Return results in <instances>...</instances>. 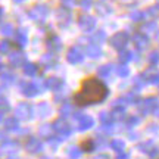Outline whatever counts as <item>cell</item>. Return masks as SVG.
<instances>
[{
    "label": "cell",
    "mask_w": 159,
    "mask_h": 159,
    "mask_svg": "<svg viewBox=\"0 0 159 159\" xmlns=\"http://www.w3.org/2000/svg\"><path fill=\"white\" fill-rule=\"evenodd\" d=\"M112 119H114L112 114H108V112H102V114H100V121H102L103 125L111 124V121H112Z\"/></svg>",
    "instance_id": "31"
},
{
    "label": "cell",
    "mask_w": 159,
    "mask_h": 159,
    "mask_svg": "<svg viewBox=\"0 0 159 159\" xmlns=\"http://www.w3.org/2000/svg\"><path fill=\"white\" fill-rule=\"evenodd\" d=\"M133 43L136 44V47L139 50H142V49H146V46H148V37L146 34H143V33H139L133 37Z\"/></svg>",
    "instance_id": "15"
},
{
    "label": "cell",
    "mask_w": 159,
    "mask_h": 159,
    "mask_svg": "<svg viewBox=\"0 0 159 159\" xmlns=\"http://www.w3.org/2000/svg\"><path fill=\"white\" fill-rule=\"evenodd\" d=\"M63 81L61 78H56V77H52V78L46 80V89H50V90H59L62 87Z\"/></svg>",
    "instance_id": "16"
},
{
    "label": "cell",
    "mask_w": 159,
    "mask_h": 159,
    "mask_svg": "<svg viewBox=\"0 0 159 159\" xmlns=\"http://www.w3.org/2000/svg\"><path fill=\"white\" fill-rule=\"evenodd\" d=\"M108 94V89L100 80L89 78L83 83L81 90L75 94L74 102L77 105H91V103H99Z\"/></svg>",
    "instance_id": "1"
},
{
    "label": "cell",
    "mask_w": 159,
    "mask_h": 159,
    "mask_svg": "<svg viewBox=\"0 0 159 159\" xmlns=\"http://www.w3.org/2000/svg\"><path fill=\"white\" fill-rule=\"evenodd\" d=\"M11 109V105H9V102L6 100L5 97L0 96V111L2 112H6V111H9Z\"/></svg>",
    "instance_id": "36"
},
{
    "label": "cell",
    "mask_w": 159,
    "mask_h": 159,
    "mask_svg": "<svg viewBox=\"0 0 159 159\" xmlns=\"http://www.w3.org/2000/svg\"><path fill=\"white\" fill-rule=\"evenodd\" d=\"M2 119H3V115H2V112H0V122H2Z\"/></svg>",
    "instance_id": "52"
},
{
    "label": "cell",
    "mask_w": 159,
    "mask_h": 159,
    "mask_svg": "<svg viewBox=\"0 0 159 159\" xmlns=\"http://www.w3.org/2000/svg\"><path fill=\"white\" fill-rule=\"evenodd\" d=\"M15 3H22V2H25V0H13Z\"/></svg>",
    "instance_id": "48"
},
{
    "label": "cell",
    "mask_w": 159,
    "mask_h": 159,
    "mask_svg": "<svg viewBox=\"0 0 159 159\" xmlns=\"http://www.w3.org/2000/svg\"><path fill=\"white\" fill-rule=\"evenodd\" d=\"M148 13L150 15V16L158 18L159 16V3H158V5H155V6H152V7L148 11Z\"/></svg>",
    "instance_id": "38"
},
{
    "label": "cell",
    "mask_w": 159,
    "mask_h": 159,
    "mask_svg": "<svg viewBox=\"0 0 159 159\" xmlns=\"http://www.w3.org/2000/svg\"><path fill=\"white\" fill-rule=\"evenodd\" d=\"M127 124H128V127H134L136 124H139V118L137 116H130L128 121H127Z\"/></svg>",
    "instance_id": "43"
},
{
    "label": "cell",
    "mask_w": 159,
    "mask_h": 159,
    "mask_svg": "<svg viewBox=\"0 0 159 159\" xmlns=\"http://www.w3.org/2000/svg\"><path fill=\"white\" fill-rule=\"evenodd\" d=\"M9 62L12 66H21L25 65V56H24L21 52H13L11 56H9Z\"/></svg>",
    "instance_id": "14"
},
{
    "label": "cell",
    "mask_w": 159,
    "mask_h": 159,
    "mask_svg": "<svg viewBox=\"0 0 159 159\" xmlns=\"http://www.w3.org/2000/svg\"><path fill=\"white\" fill-rule=\"evenodd\" d=\"M133 59V53L131 52H122L121 55H119V61L122 63H127L128 61H131Z\"/></svg>",
    "instance_id": "35"
},
{
    "label": "cell",
    "mask_w": 159,
    "mask_h": 159,
    "mask_svg": "<svg viewBox=\"0 0 159 159\" xmlns=\"http://www.w3.org/2000/svg\"><path fill=\"white\" fill-rule=\"evenodd\" d=\"M66 59H68L69 63H80L84 59V53L81 52V49H80L78 46H75V47H71L68 50Z\"/></svg>",
    "instance_id": "7"
},
{
    "label": "cell",
    "mask_w": 159,
    "mask_h": 159,
    "mask_svg": "<svg viewBox=\"0 0 159 159\" xmlns=\"http://www.w3.org/2000/svg\"><path fill=\"white\" fill-rule=\"evenodd\" d=\"M91 40H93V44H100V43H103V41L106 40V34H105V31H97L96 34L91 37Z\"/></svg>",
    "instance_id": "25"
},
{
    "label": "cell",
    "mask_w": 159,
    "mask_h": 159,
    "mask_svg": "<svg viewBox=\"0 0 159 159\" xmlns=\"http://www.w3.org/2000/svg\"><path fill=\"white\" fill-rule=\"evenodd\" d=\"M15 40H16V43L21 47H24V46H27V43H28V39H27V30H18L16 33H15Z\"/></svg>",
    "instance_id": "17"
},
{
    "label": "cell",
    "mask_w": 159,
    "mask_h": 159,
    "mask_svg": "<svg viewBox=\"0 0 159 159\" xmlns=\"http://www.w3.org/2000/svg\"><path fill=\"white\" fill-rule=\"evenodd\" d=\"M68 155H69V158L71 159H78L80 155H81V152H80L77 148H71L69 149V152H68Z\"/></svg>",
    "instance_id": "37"
},
{
    "label": "cell",
    "mask_w": 159,
    "mask_h": 159,
    "mask_svg": "<svg viewBox=\"0 0 159 159\" xmlns=\"http://www.w3.org/2000/svg\"><path fill=\"white\" fill-rule=\"evenodd\" d=\"M75 118L78 119V130H81V131L89 130V128H91V127H93V124H94L93 118H91V116H89V115L75 114Z\"/></svg>",
    "instance_id": "8"
},
{
    "label": "cell",
    "mask_w": 159,
    "mask_h": 159,
    "mask_svg": "<svg viewBox=\"0 0 159 159\" xmlns=\"http://www.w3.org/2000/svg\"><path fill=\"white\" fill-rule=\"evenodd\" d=\"M156 41H158V44H159V33L156 34Z\"/></svg>",
    "instance_id": "49"
},
{
    "label": "cell",
    "mask_w": 159,
    "mask_h": 159,
    "mask_svg": "<svg viewBox=\"0 0 159 159\" xmlns=\"http://www.w3.org/2000/svg\"><path fill=\"white\" fill-rule=\"evenodd\" d=\"M3 68V65H2V57H0V69Z\"/></svg>",
    "instance_id": "51"
},
{
    "label": "cell",
    "mask_w": 159,
    "mask_h": 159,
    "mask_svg": "<svg viewBox=\"0 0 159 159\" xmlns=\"http://www.w3.org/2000/svg\"><path fill=\"white\" fill-rule=\"evenodd\" d=\"M5 127L7 130H18V118L16 116H9L7 119H5Z\"/></svg>",
    "instance_id": "22"
},
{
    "label": "cell",
    "mask_w": 159,
    "mask_h": 159,
    "mask_svg": "<svg viewBox=\"0 0 159 159\" xmlns=\"http://www.w3.org/2000/svg\"><path fill=\"white\" fill-rule=\"evenodd\" d=\"M78 25L83 31H91L96 27V19L90 15H81L78 19Z\"/></svg>",
    "instance_id": "6"
},
{
    "label": "cell",
    "mask_w": 159,
    "mask_h": 159,
    "mask_svg": "<svg viewBox=\"0 0 159 159\" xmlns=\"http://www.w3.org/2000/svg\"><path fill=\"white\" fill-rule=\"evenodd\" d=\"M109 43H111V46H112V47L118 49V50H119V49H124L125 44L128 43V34H127V33H124V31L116 33V34H114L112 37H111Z\"/></svg>",
    "instance_id": "3"
},
{
    "label": "cell",
    "mask_w": 159,
    "mask_h": 159,
    "mask_svg": "<svg viewBox=\"0 0 159 159\" xmlns=\"http://www.w3.org/2000/svg\"><path fill=\"white\" fill-rule=\"evenodd\" d=\"M94 159H109V158L106 156V155H99V156H96Z\"/></svg>",
    "instance_id": "46"
},
{
    "label": "cell",
    "mask_w": 159,
    "mask_h": 159,
    "mask_svg": "<svg viewBox=\"0 0 159 159\" xmlns=\"http://www.w3.org/2000/svg\"><path fill=\"white\" fill-rule=\"evenodd\" d=\"M111 148L114 149V150H116V152H124L125 144H124V142H122V140L115 139V140H112V142H111Z\"/></svg>",
    "instance_id": "26"
},
{
    "label": "cell",
    "mask_w": 159,
    "mask_h": 159,
    "mask_svg": "<svg viewBox=\"0 0 159 159\" xmlns=\"http://www.w3.org/2000/svg\"><path fill=\"white\" fill-rule=\"evenodd\" d=\"M61 115H62V116L72 115V106H71L69 103H63V106L61 108Z\"/></svg>",
    "instance_id": "32"
},
{
    "label": "cell",
    "mask_w": 159,
    "mask_h": 159,
    "mask_svg": "<svg viewBox=\"0 0 159 159\" xmlns=\"http://www.w3.org/2000/svg\"><path fill=\"white\" fill-rule=\"evenodd\" d=\"M43 159H50V158H43Z\"/></svg>",
    "instance_id": "54"
},
{
    "label": "cell",
    "mask_w": 159,
    "mask_h": 159,
    "mask_svg": "<svg viewBox=\"0 0 159 159\" xmlns=\"http://www.w3.org/2000/svg\"><path fill=\"white\" fill-rule=\"evenodd\" d=\"M0 31H2V34L11 35V34H13V27H12L11 24H3V25L0 27Z\"/></svg>",
    "instance_id": "33"
},
{
    "label": "cell",
    "mask_w": 159,
    "mask_h": 159,
    "mask_svg": "<svg viewBox=\"0 0 159 159\" xmlns=\"http://www.w3.org/2000/svg\"><path fill=\"white\" fill-rule=\"evenodd\" d=\"M47 46H49V49H52V50H59V49H62L61 40L57 39L56 35H53V37L47 41Z\"/></svg>",
    "instance_id": "24"
},
{
    "label": "cell",
    "mask_w": 159,
    "mask_h": 159,
    "mask_svg": "<svg viewBox=\"0 0 159 159\" xmlns=\"http://www.w3.org/2000/svg\"><path fill=\"white\" fill-rule=\"evenodd\" d=\"M80 5H81V7H83L84 11H87V9H90L91 7L93 0H80Z\"/></svg>",
    "instance_id": "41"
},
{
    "label": "cell",
    "mask_w": 159,
    "mask_h": 159,
    "mask_svg": "<svg viewBox=\"0 0 159 159\" xmlns=\"http://www.w3.org/2000/svg\"><path fill=\"white\" fill-rule=\"evenodd\" d=\"M2 18H3V7H0V21H2Z\"/></svg>",
    "instance_id": "47"
},
{
    "label": "cell",
    "mask_w": 159,
    "mask_h": 159,
    "mask_svg": "<svg viewBox=\"0 0 159 159\" xmlns=\"http://www.w3.org/2000/svg\"><path fill=\"white\" fill-rule=\"evenodd\" d=\"M0 139H3V133L2 131H0Z\"/></svg>",
    "instance_id": "53"
},
{
    "label": "cell",
    "mask_w": 159,
    "mask_h": 159,
    "mask_svg": "<svg viewBox=\"0 0 159 159\" xmlns=\"http://www.w3.org/2000/svg\"><path fill=\"white\" fill-rule=\"evenodd\" d=\"M85 53H87V56L96 59V57H99L100 55H102V49L99 47V44H90L89 47H87Z\"/></svg>",
    "instance_id": "18"
},
{
    "label": "cell",
    "mask_w": 159,
    "mask_h": 159,
    "mask_svg": "<svg viewBox=\"0 0 159 159\" xmlns=\"http://www.w3.org/2000/svg\"><path fill=\"white\" fill-rule=\"evenodd\" d=\"M111 72H112V65H103V66L99 68V75L100 77H108Z\"/></svg>",
    "instance_id": "29"
},
{
    "label": "cell",
    "mask_w": 159,
    "mask_h": 159,
    "mask_svg": "<svg viewBox=\"0 0 159 159\" xmlns=\"http://www.w3.org/2000/svg\"><path fill=\"white\" fill-rule=\"evenodd\" d=\"M158 99L156 97H148L144 99L143 102H140L139 105V109L142 114H149V112H155L158 109Z\"/></svg>",
    "instance_id": "4"
},
{
    "label": "cell",
    "mask_w": 159,
    "mask_h": 159,
    "mask_svg": "<svg viewBox=\"0 0 159 159\" xmlns=\"http://www.w3.org/2000/svg\"><path fill=\"white\" fill-rule=\"evenodd\" d=\"M13 114H15L13 116H16L18 119H30L31 115H33V108L30 106L28 103H19L15 108Z\"/></svg>",
    "instance_id": "5"
},
{
    "label": "cell",
    "mask_w": 159,
    "mask_h": 159,
    "mask_svg": "<svg viewBox=\"0 0 159 159\" xmlns=\"http://www.w3.org/2000/svg\"><path fill=\"white\" fill-rule=\"evenodd\" d=\"M40 63H41L43 66H46V68L50 69L52 66H55V63H56V57L53 56V55H44V56L41 57Z\"/></svg>",
    "instance_id": "19"
},
{
    "label": "cell",
    "mask_w": 159,
    "mask_h": 159,
    "mask_svg": "<svg viewBox=\"0 0 159 159\" xmlns=\"http://www.w3.org/2000/svg\"><path fill=\"white\" fill-rule=\"evenodd\" d=\"M149 62L150 63H158L159 62V52H152V53H150Z\"/></svg>",
    "instance_id": "40"
},
{
    "label": "cell",
    "mask_w": 159,
    "mask_h": 159,
    "mask_svg": "<svg viewBox=\"0 0 159 159\" xmlns=\"http://www.w3.org/2000/svg\"><path fill=\"white\" fill-rule=\"evenodd\" d=\"M116 159H128V155L124 153V152H119V155L116 156Z\"/></svg>",
    "instance_id": "45"
},
{
    "label": "cell",
    "mask_w": 159,
    "mask_h": 159,
    "mask_svg": "<svg viewBox=\"0 0 159 159\" xmlns=\"http://www.w3.org/2000/svg\"><path fill=\"white\" fill-rule=\"evenodd\" d=\"M52 125H53V130L57 131V133H59L61 136H63V137L68 136L69 133H71V127H69V125L66 124L63 119H56V121H55Z\"/></svg>",
    "instance_id": "11"
},
{
    "label": "cell",
    "mask_w": 159,
    "mask_h": 159,
    "mask_svg": "<svg viewBox=\"0 0 159 159\" xmlns=\"http://www.w3.org/2000/svg\"><path fill=\"white\" fill-rule=\"evenodd\" d=\"M11 43L7 41V40H3L2 43H0V53L2 55H6V53H9L11 52Z\"/></svg>",
    "instance_id": "30"
},
{
    "label": "cell",
    "mask_w": 159,
    "mask_h": 159,
    "mask_svg": "<svg viewBox=\"0 0 159 159\" xmlns=\"http://www.w3.org/2000/svg\"><path fill=\"white\" fill-rule=\"evenodd\" d=\"M83 148L87 149V152H91V150H93V142H91V140H89L85 144H83Z\"/></svg>",
    "instance_id": "44"
},
{
    "label": "cell",
    "mask_w": 159,
    "mask_h": 159,
    "mask_svg": "<svg viewBox=\"0 0 159 159\" xmlns=\"http://www.w3.org/2000/svg\"><path fill=\"white\" fill-rule=\"evenodd\" d=\"M142 31H143V34H150V33H155L156 31V22H148V24H144L143 25V28H142Z\"/></svg>",
    "instance_id": "27"
},
{
    "label": "cell",
    "mask_w": 159,
    "mask_h": 159,
    "mask_svg": "<svg viewBox=\"0 0 159 159\" xmlns=\"http://www.w3.org/2000/svg\"><path fill=\"white\" fill-rule=\"evenodd\" d=\"M57 21H59V25L61 27H66L71 22V13H69V9L63 7V9H59L57 11Z\"/></svg>",
    "instance_id": "12"
},
{
    "label": "cell",
    "mask_w": 159,
    "mask_h": 159,
    "mask_svg": "<svg viewBox=\"0 0 159 159\" xmlns=\"http://www.w3.org/2000/svg\"><path fill=\"white\" fill-rule=\"evenodd\" d=\"M155 114H156V116H159V109H156V111H155Z\"/></svg>",
    "instance_id": "50"
},
{
    "label": "cell",
    "mask_w": 159,
    "mask_h": 159,
    "mask_svg": "<svg viewBox=\"0 0 159 159\" xmlns=\"http://www.w3.org/2000/svg\"><path fill=\"white\" fill-rule=\"evenodd\" d=\"M25 149L28 150L30 153H39L41 152V149H43V144L40 142V139L37 137H30L27 143H25Z\"/></svg>",
    "instance_id": "9"
},
{
    "label": "cell",
    "mask_w": 159,
    "mask_h": 159,
    "mask_svg": "<svg viewBox=\"0 0 159 159\" xmlns=\"http://www.w3.org/2000/svg\"><path fill=\"white\" fill-rule=\"evenodd\" d=\"M62 3H63V6L66 7V9H71V7H74L75 6V0H62Z\"/></svg>",
    "instance_id": "42"
},
{
    "label": "cell",
    "mask_w": 159,
    "mask_h": 159,
    "mask_svg": "<svg viewBox=\"0 0 159 159\" xmlns=\"http://www.w3.org/2000/svg\"><path fill=\"white\" fill-rule=\"evenodd\" d=\"M52 131H53V125H43V127L39 130V136L44 137V139H50Z\"/></svg>",
    "instance_id": "23"
},
{
    "label": "cell",
    "mask_w": 159,
    "mask_h": 159,
    "mask_svg": "<svg viewBox=\"0 0 159 159\" xmlns=\"http://www.w3.org/2000/svg\"><path fill=\"white\" fill-rule=\"evenodd\" d=\"M96 11L99 15H108V13L112 12V9H111L109 6H106L105 3H99V5L96 6Z\"/></svg>",
    "instance_id": "28"
},
{
    "label": "cell",
    "mask_w": 159,
    "mask_h": 159,
    "mask_svg": "<svg viewBox=\"0 0 159 159\" xmlns=\"http://www.w3.org/2000/svg\"><path fill=\"white\" fill-rule=\"evenodd\" d=\"M21 90H22V93L25 96L28 97H34L40 93V90L34 85V83L33 84L31 83H21Z\"/></svg>",
    "instance_id": "13"
},
{
    "label": "cell",
    "mask_w": 159,
    "mask_h": 159,
    "mask_svg": "<svg viewBox=\"0 0 159 159\" xmlns=\"http://www.w3.org/2000/svg\"><path fill=\"white\" fill-rule=\"evenodd\" d=\"M128 74H130V69L127 68L125 65H122V66H119L118 68V75L119 77H127Z\"/></svg>",
    "instance_id": "39"
},
{
    "label": "cell",
    "mask_w": 159,
    "mask_h": 159,
    "mask_svg": "<svg viewBox=\"0 0 159 159\" xmlns=\"http://www.w3.org/2000/svg\"><path fill=\"white\" fill-rule=\"evenodd\" d=\"M130 18L133 19V21L139 22V21H143V18H144V13H143V12H140V11H134V12H131Z\"/></svg>",
    "instance_id": "34"
},
{
    "label": "cell",
    "mask_w": 159,
    "mask_h": 159,
    "mask_svg": "<svg viewBox=\"0 0 159 159\" xmlns=\"http://www.w3.org/2000/svg\"><path fill=\"white\" fill-rule=\"evenodd\" d=\"M35 112H37V115L41 116V118L47 116V115L50 114V106H49V103H40L39 106L35 108Z\"/></svg>",
    "instance_id": "20"
},
{
    "label": "cell",
    "mask_w": 159,
    "mask_h": 159,
    "mask_svg": "<svg viewBox=\"0 0 159 159\" xmlns=\"http://www.w3.org/2000/svg\"><path fill=\"white\" fill-rule=\"evenodd\" d=\"M37 65L35 63H31V62H28V63H25L24 65V72H25V75H28V77H34L35 74H37Z\"/></svg>",
    "instance_id": "21"
},
{
    "label": "cell",
    "mask_w": 159,
    "mask_h": 159,
    "mask_svg": "<svg viewBox=\"0 0 159 159\" xmlns=\"http://www.w3.org/2000/svg\"><path fill=\"white\" fill-rule=\"evenodd\" d=\"M30 18L33 19V21H35V22H44V19L47 18V15H49V7L44 5H39V6H34L31 11H30Z\"/></svg>",
    "instance_id": "2"
},
{
    "label": "cell",
    "mask_w": 159,
    "mask_h": 159,
    "mask_svg": "<svg viewBox=\"0 0 159 159\" xmlns=\"http://www.w3.org/2000/svg\"><path fill=\"white\" fill-rule=\"evenodd\" d=\"M18 149H19V144L16 142H7L5 144H2L0 148V153L3 156H13V153H16Z\"/></svg>",
    "instance_id": "10"
}]
</instances>
